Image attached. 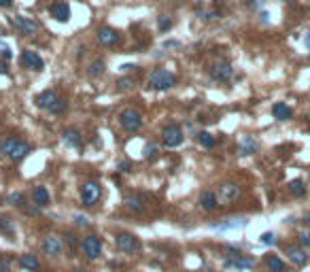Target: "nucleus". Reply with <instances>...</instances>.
Returning <instances> with one entry per match:
<instances>
[{
    "mask_svg": "<svg viewBox=\"0 0 310 272\" xmlns=\"http://www.w3.org/2000/svg\"><path fill=\"white\" fill-rule=\"evenodd\" d=\"M177 85V74L170 71H164V68H157L149 74V88H153L157 91H166Z\"/></svg>",
    "mask_w": 310,
    "mask_h": 272,
    "instance_id": "obj_1",
    "label": "nucleus"
},
{
    "mask_svg": "<svg viewBox=\"0 0 310 272\" xmlns=\"http://www.w3.org/2000/svg\"><path fill=\"white\" fill-rule=\"evenodd\" d=\"M119 126L126 132H138L143 128V113L138 109H124L119 113Z\"/></svg>",
    "mask_w": 310,
    "mask_h": 272,
    "instance_id": "obj_2",
    "label": "nucleus"
},
{
    "mask_svg": "<svg viewBox=\"0 0 310 272\" xmlns=\"http://www.w3.org/2000/svg\"><path fill=\"white\" fill-rule=\"evenodd\" d=\"M100 196H102L100 183H96V181H85L83 185H81V200H83L85 206H93L98 200H100Z\"/></svg>",
    "mask_w": 310,
    "mask_h": 272,
    "instance_id": "obj_3",
    "label": "nucleus"
},
{
    "mask_svg": "<svg viewBox=\"0 0 310 272\" xmlns=\"http://www.w3.org/2000/svg\"><path fill=\"white\" fill-rule=\"evenodd\" d=\"M183 130H181V126L177 124H170V126H166V128L162 130V141L164 145H166L168 149H174V147H179L181 143H183Z\"/></svg>",
    "mask_w": 310,
    "mask_h": 272,
    "instance_id": "obj_4",
    "label": "nucleus"
},
{
    "mask_svg": "<svg viewBox=\"0 0 310 272\" xmlns=\"http://www.w3.org/2000/svg\"><path fill=\"white\" fill-rule=\"evenodd\" d=\"M210 77H213L215 81H223V83H227V81L234 79V66L227 60H217L213 66H210Z\"/></svg>",
    "mask_w": 310,
    "mask_h": 272,
    "instance_id": "obj_5",
    "label": "nucleus"
},
{
    "mask_svg": "<svg viewBox=\"0 0 310 272\" xmlns=\"http://www.w3.org/2000/svg\"><path fill=\"white\" fill-rule=\"evenodd\" d=\"M96 36H98V43L104 45V47H117V45L121 43V32L115 30V28H110V26L98 28Z\"/></svg>",
    "mask_w": 310,
    "mask_h": 272,
    "instance_id": "obj_6",
    "label": "nucleus"
},
{
    "mask_svg": "<svg viewBox=\"0 0 310 272\" xmlns=\"http://www.w3.org/2000/svg\"><path fill=\"white\" fill-rule=\"evenodd\" d=\"M217 198L219 202H223V204H232V202H236L240 198V187H238L236 183L232 181H225L219 185V192H217Z\"/></svg>",
    "mask_w": 310,
    "mask_h": 272,
    "instance_id": "obj_7",
    "label": "nucleus"
},
{
    "mask_svg": "<svg viewBox=\"0 0 310 272\" xmlns=\"http://www.w3.org/2000/svg\"><path fill=\"white\" fill-rule=\"evenodd\" d=\"M115 245H117L119 251H124V253H134V251H138V249H140V240L134 234L119 232L115 236Z\"/></svg>",
    "mask_w": 310,
    "mask_h": 272,
    "instance_id": "obj_8",
    "label": "nucleus"
},
{
    "mask_svg": "<svg viewBox=\"0 0 310 272\" xmlns=\"http://www.w3.org/2000/svg\"><path fill=\"white\" fill-rule=\"evenodd\" d=\"M11 24H13V28H15L17 32L26 34V36H32V34H36V30H38V24H36V21H32L30 17H23V15L11 17Z\"/></svg>",
    "mask_w": 310,
    "mask_h": 272,
    "instance_id": "obj_9",
    "label": "nucleus"
},
{
    "mask_svg": "<svg viewBox=\"0 0 310 272\" xmlns=\"http://www.w3.org/2000/svg\"><path fill=\"white\" fill-rule=\"evenodd\" d=\"M81 247H83V253L90 259H96V257H100V253H102V240L98 238V236H85L83 240H81Z\"/></svg>",
    "mask_w": 310,
    "mask_h": 272,
    "instance_id": "obj_10",
    "label": "nucleus"
},
{
    "mask_svg": "<svg viewBox=\"0 0 310 272\" xmlns=\"http://www.w3.org/2000/svg\"><path fill=\"white\" fill-rule=\"evenodd\" d=\"M43 253L45 255H49V257H57L62 253V240L57 238V236L54 234H49V236H45L43 238Z\"/></svg>",
    "mask_w": 310,
    "mask_h": 272,
    "instance_id": "obj_11",
    "label": "nucleus"
},
{
    "mask_svg": "<svg viewBox=\"0 0 310 272\" xmlns=\"http://www.w3.org/2000/svg\"><path fill=\"white\" fill-rule=\"evenodd\" d=\"M21 64L26 68H32V71H43V68H45L43 57H40L36 51H30V49H26L21 54Z\"/></svg>",
    "mask_w": 310,
    "mask_h": 272,
    "instance_id": "obj_12",
    "label": "nucleus"
},
{
    "mask_svg": "<svg viewBox=\"0 0 310 272\" xmlns=\"http://www.w3.org/2000/svg\"><path fill=\"white\" fill-rule=\"evenodd\" d=\"M285 253H287L289 262L295 264V266H304L308 262V255H306V251H304L302 245H289L287 249H285Z\"/></svg>",
    "mask_w": 310,
    "mask_h": 272,
    "instance_id": "obj_13",
    "label": "nucleus"
},
{
    "mask_svg": "<svg viewBox=\"0 0 310 272\" xmlns=\"http://www.w3.org/2000/svg\"><path fill=\"white\" fill-rule=\"evenodd\" d=\"M255 266V259L253 257H247V255H236L232 259H225V268H236V270H249Z\"/></svg>",
    "mask_w": 310,
    "mask_h": 272,
    "instance_id": "obj_14",
    "label": "nucleus"
},
{
    "mask_svg": "<svg viewBox=\"0 0 310 272\" xmlns=\"http://www.w3.org/2000/svg\"><path fill=\"white\" fill-rule=\"evenodd\" d=\"M64 143H66V147L70 149H79L81 147V143H83V136H81V132L77 128H68V130H64Z\"/></svg>",
    "mask_w": 310,
    "mask_h": 272,
    "instance_id": "obj_15",
    "label": "nucleus"
},
{
    "mask_svg": "<svg viewBox=\"0 0 310 272\" xmlns=\"http://www.w3.org/2000/svg\"><path fill=\"white\" fill-rule=\"evenodd\" d=\"M51 17H55L57 21H68L70 19V7L66 2H54L49 9Z\"/></svg>",
    "mask_w": 310,
    "mask_h": 272,
    "instance_id": "obj_16",
    "label": "nucleus"
},
{
    "mask_svg": "<svg viewBox=\"0 0 310 272\" xmlns=\"http://www.w3.org/2000/svg\"><path fill=\"white\" fill-rule=\"evenodd\" d=\"M200 206L204 208V211H215V208L219 206V198L215 192H210V189H206V192L200 194Z\"/></svg>",
    "mask_w": 310,
    "mask_h": 272,
    "instance_id": "obj_17",
    "label": "nucleus"
},
{
    "mask_svg": "<svg viewBox=\"0 0 310 272\" xmlns=\"http://www.w3.org/2000/svg\"><path fill=\"white\" fill-rule=\"evenodd\" d=\"M124 202H126V208L132 211V213H143L145 211V200H143V196H138V194L126 196Z\"/></svg>",
    "mask_w": 310,
    "mask_h": 272,
    "instance_id": "obj_18",
    "label": "nucleus"
},
{
    "mask_svg": "<svg viewBox=\"0 0 310 272\" xmlns=\"http://www.w3.org/2000/svg\"><path fill=\"white\" fill-rule=\"evenodd\" d=\"M30 153V143H26V141H17V145L13 149H11V153L7 155V158H11V160H23L26 155Z\"/></svg>",
    "mask_w": 310,
    "mask_h": 272,
    "instance_id": "obj_19",
    "label": "nucleus"
},
{
    "mask_svg": "<svg viewBox=\"0 0 310 272\" xmlns=\"http://www.w3.org/2000/svg\"><path fill=\"white\" fill-rule=\"evenodd\" d=\"M19 266L28 272H36L40 268V262H38L36 255H32V253H23V255L19 257Z\"/></svg>",
    "mask_w": 310,
    "mask_h": 272,
    "instance_id": "obj_20",
    "label": "nucleus"
},
{
    "mask_svg": "<svg viewBox=\"0 0 310 272\" xmlns=\"http://www.w3.org/2000/svg\"><path fill=\"white\" fill-rule=\"evenodd\" d=\"M272 115L276 117L278 121H287L291 119V115H293V111H291V107L289 104H285V102H276L272 107Z\"/></svg>",
    "mask_w": 310,
    "mask_h": 272,
    "instance_id": "obj_21",
    "label": "nucleus"
},
{
    "mask_svg": "<svg viewBox=\"0 0 310 272\" xmlns=\"http://www.w3.org/2000/svg\"><path fill=\"white\" fill-rule=\"evenodd\" d=\"M55 100H57V94H55V91H54V90H45V91H40V94L36 96V107L49 109Z\"/></svg>",
    "mask_w": 310,
    "mask_h": 272,
    "instance_id": "obj_22",
    "label": "nucleus"
},
{
    "mask_svg": "<svg viewBox=\"0 0 310 272\" xmlns=\"http://www.w3.org/2000/svg\"><path fill=\"white\" fill-rule=\"evenodd\" d=\"M32 200L36 206H47L49 204V192H47V187H43V185H38V187H34L32 192Z\"/></svg>",
    "mask_w": 310,
    "mask_h": 272,
    "instance_id": "obj_23",
    "label": "nucleus"
},
{
    "mask_svg": "<svg viewBox=\"0 0 310 272\" xmlns=\"http://www.w3.org/2000/svg\"><path fill=\"white\" fill-rule=\"evenodd\" d=\"M266 266H268V270H270V272H287V266H285V262L278 255H268L266 257Z\"/></svg>",
    "mask_w": 310,
    "mask_h": 272,
    "instance_id": "obj_24",
    "label": "nucleus"
},
{
    "mask_svg": "<svg viewBox=\"0 0 310 272\" xmlns=\"http://www.w3.org/2000/svg\"><path fill=\"white\" fill-rule=\"evenodd\" d=\"M257 147H259V145H257L255 138L244 136V138H242V143H240V149H238V151H240V155H251V153H255V151H257Z\"/></svg>",
    "mask_w": 310,
    "mask_h": 272,
    "instance_id": "obj_25",
    "label": "nucleus"
},
{
    "mask_svg": "<svg viewBox=\"0 0 310 272\" xmlns=\"http://www.w3.org/2000/svg\"><path fill=\"white\" fill-rule=\"evenodd\" d=\"M289 194L295 196V198H302L304 194H306V183L302 181V179H295V181L289 183Z\"/></svg>",
    "mask_w": 310,
    "mask_h": 272,
    "instance_id": "obj_26",
    "label": "nucleus"
},
{
    "mask_svg": "<svg viewBox=\"0 0 310 272\" xmlns=\"http://www.w3.org/2000/svg\"><path fill=\"white\" fill-rule=\"evenodd\" d=\"M198 143L202 145V147H206V149H213L215 147V136L210 134V132H200V134H198Z\"/></svg>",
    "mask_w": 310,
    "mask_h": 272,
    "instance_id": "obj_27",
    "label": "nucleus"
},
{
    "mask_svg": "<svg viewBox=\"0 0 310 272\" xmlns=\"http://www.w3.org/2000/svg\"><path fill=\"white\" fill-rule=\"evenodd\" d=\"M68 109V102H66V98H57V100L51 104L49 109H47V111L49 113H54V115H60V113H64Z\"/></svg>",
    "mask_w": 310,
    "mask_h": 272,
    "instance_id": "obj_28",
    "label": "nucleus"
},
{
    "mask_svg": "<svg viewBox=\"0 0 310 272\" xmlns=\"http://www.w3.org/2000/svg\"><path fill=\"white\" fill-rule=\"evenodd\" d=\"M17 141H19V138H15V136L2 138V141H0V151H2L4 155H9V153H11V149H13L15 145H17Z\"/></svg>",
    "mask_w": 310,
    "mask_h": 272,
    "instance_id": "obj_29",
    "label": "nucleus"
},
{
    "mask_svg": "<svg viewBox=\"0 0 310 272\" xmlns=\"http://www.w3.org/2000/svg\"><path fill=\"white\" fill-rule=\"evenodd\" d=\"M115 85H117V91H128L136 85V81H134L132 77H121V79H117Z\"/></svg>",
    "mask_w": 310,
    "mask_h": 272,
    "instance_id": "obj_30",
    "label": "nucleus"
},
{
    "mask_svg": "<svg viewBox=\"0 0 310 272\" xmlns=\"http://www.w3.org/2000/svg\"><path fill=\"white\" fill-rule=\"evenodd\" d=\"M7 202L11 206H17V208H23V204H26V198H23V194L21 192H13V194H9V198Z\"/></svg>",
    "mask_w": 310,
    "mask_h": 272,
    "instance_id": "obj_31",
    "label": "nucleus"
},
{
    "mask_svg": "<svg viewBox=\"0 0 310 272\" xmlns=\"http://www.w3.org/2000/svg\"><path fill=\"white\" fill-rule=\"evenodd\" d=\"M157 28H160L162 32H168L172 28V17L166 15V13H162L160 17H157Z\"/></svg>",
    "mask_w": 310,
    "mask_h": 272,
    "instance_id": "obj_32",
    "label": "nucleus"
},
{
    "mask_svg": "<svg viewBox=\"0 0 310 272\" xmlns=\"http://www.w3.org/2000/svg\"><path fill=\"white\" fill-rule=\"evenodd\" d=\"M104 73V62L102 60H96V62H91V66H90V71H87V74H90L91 79H96V77H100V74Z\"/></svg>",
    "mask_w": 310,
    "mask_h": 272,
    "instance_id": "obj_33",
    "label": "nucleus"
},
{
    "mask_svg": "<svg viewBox=\"0 0 310 272\" xmlns=\"http://www.w3.org/2000/svg\"><path fill=\"white\" fill-rule=\"evenodd\" d=\"M13 230H15V225H13V221H11L9 217H0V232H2V234H13Z\"/></svg>",
    "mask_w": 310,
    "mask_h": 272,
    "instance_id": "obj_34",
    "label": "nucleus"
},
{
    "mask_svg": "<svg viewBox=\"0 0 310 272\" xmlns=\"http://www.w3.org/2000/svg\"><path fill=\"white\" fill-rule=\"evenodd\" d=\"M64 238H66V245H68V249H70V251H77V247L81 245V242H79V238H77V234L66 232V236H64Z\"/></svg>",
    "mask_w": 310,
    "mask_h": 272,
    "instance_id": "obj_35",
    "label": "nucleus"
},
{
    "mask_svg": "<svg viewBox=\"0 0 310 272\" xmlns=\"http://www.w3.org/2000/svg\"><path fill=\"white\" fill-rule=\"evenodd\" d=\"M155 155H157V145H155V143L147 145V147H145V158H147V160H153Z\"/></svg>",
    "mask_w": 310,
    "mask_h": 272,
    "instance_id": "obj_36",
    "label": "nucleus"
},
{
    "mask_svg": "<svg viewBox=\"0 0 310 272\" xmlns=\"http://www.w3.org/2000/svg\"><path fill=\"white\" fill-rule=\"evenodd\" d=\"M0 272H11V259L7 255H0Z\"/></svg>",
    "mask_w": 310,
    "mask_h": 272,
    "instance_id": "obj_37",
    "label": "nucleus"
},
{
    "mask_svg": "<svg viewBox=\"0 0 310 272\" xmlns=\"http://www.w3.org/2000/svg\"><path fill=\"white\" fill-rule=\"evenodd\" d=\"M0 55L7 57V60H9V57H13V54H11V47H9L7 43H2V40H0Z\"/></svg>",
    "mask_w": 310,
    "mask_h": 272,
    "instance_id": "obj_38",
    "label": "nucleus"
},
{
    "mask_svg": "<svg viewBox=\"0 0 310 272\" xmlns=\"http://www.w3.org/2000/svg\"><path fill=\"white\" fill-rule=\"evenodd\" d=\"M244 4H247L249 9L257 11V9H261V7H264V0H244Z\"/></svg>",
    "mask_w": 310,
    "mask_h": 272,
    "instance_id": "obj_39",
    "label": "nucleus"
},
{
    "mask_svg": "<svg viewBox=\"0 0 310 272\" xmlns=\"http://www.w3.org/2000/svg\"><path fill=\"white\" fill-rule=\"evenodd\" d=\"M74 223H77L79 228H87V225H90V219L85 215H74Z\"/></svg>",
    "mask_w": 310,
    "mask_h": 272,
    "instance_id": "obj_40",
    "label": "nucleus"
},
{
    "mask_svg": "<svg viewBox=\"0 0 310 272\" xmlns=\"http://www.w3.org/2000/svg\"><path fill=\"white\" fill-rule=\"evenodd\" d=\"M297 238H300L302 247H310V232H300V234H297Z\"/></svg>",
    "mask_w": 310,
    "mask_h": 272,
    "instance_id": "obj_41",
    "label": "nucleus"
},
{
    "mask_svg": "<svg viewBox=\"0 0 310 272\" xmlns=\"http://www.w3.org/2000/svg\"><path fill=\"white\" fill-rule=\"evenodd\" d=\"M261 242H264V245H274L276 238H274L272 232H266V234H261Z\"/></svg>",
    "mask_w": 310,
    "mask_h": 272,
    "instance_id": "obj_42",
    "label": "nucleus"
},
{
    "mask_svg": "<svg viewBox=\"0 0 310 272\" xmlns=\"http://www.w3.org/2000/svg\"><path fill=\"white\" fill-rule=\"evenodd\" d=\"M117 168H119L121 172H130L132 170V164H130V162H119V166H117Z\"/></svg>",
    "mask_w": 310,
    "mask_h": 272,
    "instance_id": "obj_43",
    "label": "nucleus"
},
{
    "mask_svg": "<svg viewBox=\"0 0 310 272\" xmlns=\"http://www.w3.org/2000/svg\"><path fill=\"white\" fill-rule=\"evenodd\" d=\"M200 17H202V19H217L219 13H217V11H208V13H202Z\"/></svg>",
    "mask_w": 310,
    "mask_h": 272,
    "instance_id": "obj_44",
    "label": "nucleus"
},
{
    "mask_svg": "<svg viewBox=\"0 0 310 272\" xmlns=\"http://www.w3.org/2000/svg\"><path fill=\"white\" fill-rule=\"evenodd\" d=\"M11 4H13V0H0V7L2 9H9Z\"/></svg>",
    "mask_w": 310,
    "mask_h": 272,
    "instance_id": "obj_45",
    "label": "nucleus"
},
{
    "mask_svg": "<svg viewBox=\"0 0 310 272\" xmlns=\"http://www.w3.org/2000/svg\"><path fill=\"white\" fill-rule=\"evenodd\" d=\"M302 223L310 225V211H308V213H304V217H302Z\"/></svg>",
    "mask_w": 310,
    "mask_h": 272,
    "instance_id": "obj_46",
    "label": "nucleus"
},
{
    "mask_svg": "<svg viewBox=\"0 0 310 272\" xmlns=\"http://www.w3.org/2000/svg\"><path fill=\"white\" fill-rule=\"evenodd\" d=\"M166 47H179V43H177V40H168Z\"/></svg>",
    "mask_w": 310,
    "mask_h": 272,
    "instance_id": "obj_47",
    "label": "nucleus"
},
{
    "mask_svg": "<svg viewBox=\"0 0 310 272\" xmlns=\"http://www.w3.org/2000/svg\"><path fill=\"white\" fill-rule=\"evenodd\" d=\"M0 74H7V64H2V62H0Z\"/></svg>",
    "mask_w": 310,
    "mask_h": 272,
    "instance_id": "obj_48",
    "label": "nucleus"
},
{
    "mask_svg": "<svg viewBox=\"0 0 310 272\" xmlns=\"http://www.w3.org/2000/svg\"><path fill=\"white\" fill-rule=\"evenodd\" d=\"M306 47H308V49H310V32H308V34H306Z\"/></svg>",
    "mask_w": 310,
    "mask_h": 272,
    "instance_id": "obj_49",
    "label": "nucleus"
}]
</instances>
